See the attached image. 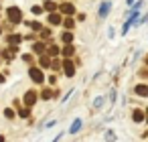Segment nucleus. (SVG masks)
Listing matches in <instances>:
<instances>
[{"label": "nucleus", "mask_w": 148, "mask_h": 142, "mask_svg": "<svg viewBox=\"0 0 148 142\" xmlns=\"http://www.w3.org/2000/svg\"><path fill=\"white\" fill-rule=\"evenodd\" d=\"M6 14H8V21H10L12 25H18V23H23V12H21V8H16V6H10V8L6 10Z\"/></svg>", "instance_id": "obj_1"}, {"label": "nucleus", "mask_w": 148, "mask_h": 142, "mask_svg": "<svg viewBox=\"0 0 148 142\" xmlns=\"http://www.w3.org/2000/svg\"><path fill=\"white\" fill-rule=\"evenodd\" d=\"M29 75H31V79H33L35 83H43V79H45V75H43V71H41L39 67H31Z\"/></svg>", "instance_id": "obj_2"}, {"label": "nucleus", "mask_w": 148, "mask_h": 142, "mask_svg": "<svg viewBox=\"0 0 148 142\" xmlns=\"http://www.w3.org/2000/svg\"><path fill=\"white\" fill-rule=\"evenodd\" d=\"M35 104H37V91L29 89V91L25 93V106H27V108H31V106H35Z\"/></svg>", "instance_id": "obj_3"}, {"label": "nucleus", "mask_w": 148, "mask_h": 142, "mask_svg": "<svg viewBox=\"0 0 148 142\" xmlns=\"http://www.w3.org/2000/svg\"><path fill=\"white\" fill-rule=\"evenodd\" d=\"M63 71L67 73V77H73V73H75V63H73L71 59H65V63H63Z\"/></svg>", "instance_id": "obj_4"}, {"label": "nucleus", "mask_w": 148, "mask_h": 142, "mask_svg": "<svg viewBox=\"0 0 148 142\" xmlns=\"http://www.w3.org/2000/svg\"><path fill=\"white\" fill-rule=\"evenodd\" d=\"M21 41H23V37H21V35H8V37H6V43H8V45H12V47H18V45H21Z\"/></svg>", "instance_id": "obj_5"}, {"label": "nucleus", "mask_w": 148, "mask_h": 142, "mask_svg": "<svg viewBox=\"0 0 148 142\" xmlns=\"http://www.w3.org/2000/svg\"><path fill=\"white\" fill-rule=\"evenodd\" d=\"M134 93H138L142 97H148V85H136L134 87Z\"/></svg>", "instance_id": "obj_6"}, {"label": "nucleus", "mask_w": 148, "mask_h": 142, "mask_svg": "<svg viewBox=\"0 0 148 142\" xmlns=\"http://www.w3.org/2000/svg\"><path fill=\"white\" fill-rule=\"evenodd\" d=\"M61 12H65L67 16H71V14L75 12V6H73V4H67V2H65V4H61Z\"/></svg>", "instance_id": "obj_7"}, {"label": "nucleus", "mask_w": 148, "mask_h": 142, "mask_svg": "<svg viewBox=\"0 0 148 142\" xmlns=\"http://www.w3.org/2000/svg\"><path fill=\"white\" fill-rule=\"evenodd\" d=\"M45 51H47L45 43H35V45H33V53H37V55H43Z\"/></svg>", "instance_id": "obj_8"}, {"label": "nucleus", "mask_w": 148, "mask_h": 142, "mask_svg": "<svg viewBox=\"0 0 148 142\" xmlns=\"http://www.w3.org/2000/svg\"><path fill=\"white\" fill-rule=\"evenodd\" d=\"M81 126H83V122H81V120L77 118V120H73V124H71L69 132H71V134H75V132H79V130H81Z\"/></svg>", "instance_id": "obj_9"}, {"label": "nucleus", "mask_w": 148, "mask_h": 142, "mask_svg": "<svg viewBox=\"0 0 148 142\" xmlns=\"http://www.w3.org/2000/svg\"><path fill=\"white\" fill-rule=\"evenodd\" d=\"M108 10H110V2H103V4L99 6V12H97L99 19H106V16H108Z\"/></svg>", "instance_id": "obj_10"}, {"label": "nucleus", "mask_w": 148, "mask_h": 142, "mask_svg": "<svg viewBox=\"0 0 148 142\" xmlns=\"http://www.w3.org/2000/svg\"><path fill=\"white\" fill-rule=\"evenodd\" d=\"M73 53H75V47H73V45H65V47H63V55H65V59H69Z\"/></svg>", "instance_id": "obj_11"}, {"label": "nucleus", "mask_w": 148, "mask_h": 142, "mask_svg": "<svg viewBox=\"0 0 148 142\" xmlns=\"http://www.w3.org/2000/svg\"><path fill=\"white\" fill-rule=\"evenodd\" d=\"M132 118H134V122H142V120L146 118V114H144L142 110H134V114H132Z\"/></svg>", "instance_id": "obj_12"}, {"label": "nucleus", "mask_w": 148, "mask_h": 142, "mask_svg": "<svg viewBox=\"0 0 148 142\" xmlns=\"http://www.w3.org/2000/svg\"><path fill=\"white\" fill-rule=\"evenodd\" d=\"M49 23H51V25H59V23H61V16H59L57 12H51V14H49Z\"/></svg>", "instance_id": "obj_13"}, {"label": "nucleus", "mask_w": 148, "mask_h": 142, "mask_svg": "<svg viewBox=\"0 0 148 142\" xmlns=\"http://www.w3.org/2000/svg\"><path fill=\"white\" fill-rule=\"evenodd\" d=\"M61 39H63V43H65V45H69V43L73 41V35H71L69 31H65V33L61 35Z\"/></svg>", "instance_id": "obj_14"}, {"label": "nucleus", "mask_w": 148, "mask_h": 142, "mask_svg": "<svg viewBox=\"0 0 148 142\" xmlns=\"http://www.w3.org/2000/svg\"><path fill=\"white\" fill-rule=\"evenodd\" d=\"M55 95H57V91H51V89H45V91L41 93L43 99H51V97H55Z\"/></svg>", "instance_id": "obj_15"}, {"label": "nucleus", "mask_w": 148, "mask_h": 142, "mask_svg": "<svg viewBox=\"0 0 148 142\" xmlns=\"http://www.w3.org/2000/svg\"><path fill=\"white\" fill-rule=\"evenodd\" d=\"M47 51H49V55H53V57H55V55H59V51H61V49H59L57 45H49V47H47Z\"/></svg>", "instance_id": "obj_16"}, {"label": "nucleus", "mask_w": 148, "mask_h": 142, "mask_svg": "<svg viewBox=\"0 0 148 142\" xmlns=\"http://www.w3.org/2000/svg\"><path fill=\"white\" fill-rule=\"evenodd\" d=\"M14 51H16V47H12V49H6V51H2V57H6V59H12V57H14Z\"/></svg>", "instance_id": "obj_17"}, {"label": "nucleus", "mask_w": 148, "mask_h": 142, "mask_svg": "<svg viewBox=\"0 0 148 142\" xmlns=\"http://www.w3.org/2000/svg\"><path fill=\"white\" fill-rule=\"evenodd\" d=\"M57 8V4L53 2V0H47V2H45V10H49V12H53Z\"/></svg>", "instance_id": "obj_18"}, {"label": "nucleus", "mask_w": 148, "mask_h": 142, "mask_svg": "<svg viewBox=\"0 0 148 142\" xmlns=\"http://www.w3.org/2000/svg\"><path fill=\"white\" fill-rule=\"evenodd\" d=\"M18 116H21V118H29V116H31V110H29V108H18Z\"/></svg>", "instance_id": "obj_19"}, {"label": "nucleus", "mask_w": 148, "mask_h": 142, "mask_svg": "<svg viewBox=\"0 0 148 142\" xmlns=\"http://www.w3.org/2000/svg\"><path fill=\"white\" fill-rule=\"evenodd\" d=\"M39 63H41V67H51V59L49 57H41Z\"/></svg>", "instance_id": "obj_20"}, {"label": "nucleus", "mask_w": 148, "mask_h": 142, "mask_svg": "<svg viewBox=\"0 0 148 142\" xmlns=\"http://www.w3.org/2000/svg\"><path fill=\"white\" fill-rule=\"evenodd\" d=\"M106 140H108V142H114V140H116V134H114L112 130H108V132H106Z\"/></svg>", "instance_id": "obj_21"}, {"label": "nucleus", "mask_w": 148, "mask_h": 142, "mask_svg": "<svg viewBox=\"0 0 148 142\" xmlns=\"http://www.w3.org/2000/svg\"><path fill=\"white\" fill-rule=\"evenodd\" d=\"M4 116H6L8 120H12V118H14V112H12V110H4Z\"/></svg>", "instance_id": "obj_22"}, {"label": "nucleus", "mask_w": 148, "mask_h": 142, "mask_svg": "<svg viewBox=\"0 0 148 142\" xmlns=\"http://www.w3.org/2000/svg\"><path fill=\"white\" fill-rule=\"evenodd\" d=\"M65 27L67 29H73V19H65Z\"/></svg>", "instance_id": "obj_23"}, {"label": "nucleus", "mask_w": 148, "mask_h": 142, "mask_svg": "<svg viewBox=\"0 0 148 142\" xmlns=\"http://www.w3.org/2000/svg\"><path fill=\"white\" fill-rule=\"evenodd\" d=\"M41 12H43L41 6H33V14H41Z\"/></svg>", "instance_id": "obj_24"}, {"label": "nucleus", "mask_w": 148, "mask_h": 142, "mask_svg": "<svg viewBox=\"0 0 148 142\" xmlns=\"http://www.w3.org/2000/svg\"><path fill=\"white\" fill-rule=\"evenodd\" d=\"M31 29H35V31H43V27H41L39 23H33V25H31Z\"/></svg>", "instance_id": "obj_25"}, {"label": "nucleus", "mask_w": 148, "mask_h": 142, "mask_svg": "<svg viewBox=\"0 0 148 142\" xmlns=\"http://www.w3.org/2000/svg\"><path fill=\"white\" fill-rule=\"evenodd\" d=\"M23 61H27V63H33V55H23Z\"/></svg>", "instance_id": "obj_26"}, {"label": "nucleus", "mask_w": 148, "mask_h": 142, "mask_svg": "<svg viewBox=\"0 0 148 142\" xmlns=\"http://www.w3.org/2000/svg\"><path fill=\"white\" fill-rule=\"evenodd\" d=\"M51 67H53V69H59L61 63H59V61H51Z\"/></svg>", "instance_id": "obj_27"}, {"label": "nucleus", "mask_w": 148, "mask_h": 142, "mask_svg": "<svg viewBox=\"0 0 148 142\" xmlns=\"http://www.w3.org/2000/svg\"><path fill=\"white\" fill-rule=\"evenodd\" d=\"M101 104H103V99H101V97H97V99H95V104H93V106H95V108H99V106H101Z\"/></svg>", "instance_id": "obj_28"}, {"label": "nucleus", "mask_w": 148, "mask_h": 142, "mask_svg": "<svg viewBox=\"0 0 148 142\" xmlns=\"http://www.w3.org/2000/svg\"><path fill=\"white\" fill-rule=\"evenodd\" d=\"M51 37V31H43V39H49Z\"/></svg>", "instance_id": "obj_29"}, {"label": "nucleus", "mask_w": 148, "mask_h": 142, "mask_svg": "<svg viewBox=\"0 0 148 142\" xmlns=\"http://www.w3.org/2000/svg\"><path fill=\"white\" fill-rule=\"evenodd\" d=\"M140 77H148V69H142L140 71Z\"/></svg>", "instance_id": "obj_30"}, {"label": "nucleus", "mask_w": 148, "mask_h": 142, "mask_svg": "<svg viewBox=\"0 0 148 142\" xmlns=\"http://www.w3.org/2000/svg\"><path fill=\"white\" fill-rule=\"evenodd\" d=\"M2 81H4V75H2V73H0V83H2Z\"/></svg>", "instance_id": "obj_31"}, {"label": "nucleus", "mask_w": 148, "mask_h": 142, "mask_svg": "<svg viewBox=\"0 0 148 142\" xmlns=\"http://www.w3.org/2000/svg\"><path fill=\"white\" fill-rule=\"evenodd\" d=\"M0 142H4V136H0Z\"/></svg>", "instance_id": "obj_32"}, {"label": "nucleus", "mask_w": 148, "mask_h": 142, "mask_svg": "<svg viewBox=\"0 0 148 142\" xmlns=\"http://www.w3.org/2000/svg\"><path fill=\"white\" fill-rule=\"evenodd\" d=\"M144 120H146V122H148V112H146V118H144Z\"/></svg>", "instance_id": "obj_33"}, {"label": "nucleus", "mask_w": 148, "mask_h": 142, "mask_svg": "<svg viewBox=\"0 0 148 142\" xmlns=\"http://www.w3.org/2000/svg\"><path fill=\"white\" fill-rule=\"evenodd\" d=\"M146 65H148V55H146Z\"/></svg>", "instance_id": "obj_34"}, {"label": "nucleus", "mask_w": 148, "mask_h": 142, "mask_svg": "<svg viewBox=\"0 0 148 142\" xmlns=\"http://www.w3.org/2000/svg\"><path fill=\"white\" fill-rule=\"evenodd\" d=\"M0 35H2V27H0Z\"/></svg>", "instance_id": "obj_35"}]
</instances>
